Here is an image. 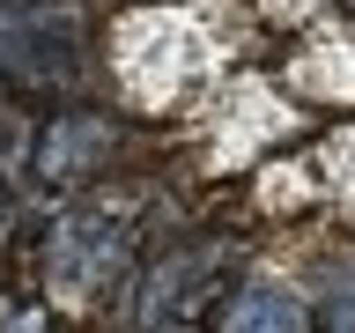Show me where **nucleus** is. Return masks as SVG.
<instances>
[{
	"label": "nucleus",
	"mask_w": 355,
	"mask_h": 333,
	"mask_svg": "<svg viewBox=\"0 0 355 333\" xmlns=\"http://www.w3.org/2000/svg\"><path fill=\"white\" fill-rule=\"evenodd\" d=\"M82 52V8L74 0H0V74L15 82H67Z\"/></svg>",
	"instance_id": "nucleus-1"
},
{
	"label": "nucleus",
	"mask_w": 355,
	"mask_h": 333,
	"mask_svg": "<svg viewBox=\"0 0 355 333\" xmlns=\"http://www.w3.org/2000/svg\"><path fill=\"white\" fill-rule=\"evenodd\" d=\"M111 141H119V126H111L104 111H60L44 126V141H37V178L44 185H74V178L104 171Z\"/></svg>",
	"instance_id": "nucleus-3"
},
{
	"label": "nucleus",
	"mask_w": 355,
	"mask_h": 333,
	"mask_svg": "<svg viewBox=\"0 0 355 333\" xmlns=\"http://www.w3.org/2000/svg\"><path fill=\"white\" fill-rule=\"evenodd\" d=\"M222 333H304V304L282 296V289H244L222 311Z\"/></svg>",
	"instance_id": "nucleus-4"
},
{
	"label": "nucleus",
	"mask_w": 355,
	"mask_h": 333,
	"mask_svg": "<svg viewBox=\"0 0 355 333\" xmlns=\"http://www.w3.org/2000/svg\"><path fill=\"white\" fill-rule=\"evenodd\" d=\"M126 259V230H111L104 215H67L52 222V282L74 289V296H96V289L119 274Z\"/></svg>",
	"instance_id": "nucleus-2"
}]
</instances>
